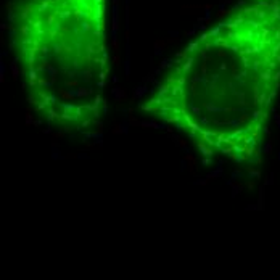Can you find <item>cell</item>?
Listing matches in <instances>:
<instances>
[{
    "label": "cell",
    "instance_id": "cell-1",
    "mask_svg": "<svg viewBox=\"0 0 280 280\" xmlns=\"http://www.w3.org/2000/svg\"><path fill=\"white\" fill-rule=\"evenodd\" d=\"M197 147L200 148V151L203 153L204 156H208V158H213V155H214V153H213V147L206 145V143H204L201 138H198V140H197Z\"/></svg>",
    "mask_w": 280,
    "mask_h": 280
},
{
    "label": "cell",
    "instance_id": "cell-2",
    "mask_svg": "<svg viewBox=\"0 0 280 280\" xmlns=\"http://www.w3.org/2000/svg\"><path fill=\"white\" fill-rule=\"evenodd\" d=\"M193 56H187L185 60L182 61V69H183V74H187V73H190V69H192V66H193Z\"/></svg>",
    "mask_w": 280,
    "mask_h": 280
},
{
    "label": "cell",
    "instance_id": "cell-3",
    "mask_svg": "<svg viewBox=\"0 0 280 280\" xmlns=\"http://www.w3.org/2000/svg\"><path fill=\"white\" fill-rule=\"evenodd\" d=\"M114 97H116V101H124L126 100V93H124V90H122V89H118V87H116V89H114Z\"/></svg>",
    "mask_w": 280,
    "mask_h": 280
},
{
    "label": "cell",
    "instance_id": "cell-4",
    "mask_svg": "<svg viewBox=\"0 0 280 280\" xmlns=\"http://www.w3.org/2000/svg\"><path fill=\"white\" fill-rule=\"evenodd\" d=\"M60 95H61L63 100H74V97H76V93L73 92H68V90H60Z\"/></svg>",
    "mask_w": 280,
    "mask_h": 280
},
{
    "label": "cell",
    "instance_id": "cell-5",
    "mask_svg": "<svg viewBox=\"0 0 280 280\" xmlns=\"http://www.w3.org/2000/svg\"><path fill=\"white\" fill-rule=\"evenodd\" d=\"M140 126H142L143 129H158L159 127V124L158 122H153V121H145V122H140Z\"/></svg>",
    "mask_w": 280,
    "mask_h": 280
},
{
    "label": "cell",
    "instance_id": "cell-6",
    "mask_svg": "<svg viewBox=\"0 0 280 280\" xmlns=\"http://www.w3.org/2000/svg\"><path fill=\"white\" fill-rule=\"evenodd\" d=\"M219 176H222V167H221V166H219L216 171H213L211 174H208L206 179H208V180H211V179H216V177H219Z\"/></svg>",
    "mask_w": 280,
    "mask_h": 280
},
{
    "label": "cell",
    "instance_id": "cell-7",
    "mask_svg": "<svg viewBox=\"0 0 280 280\" xmlns=\"http://www.w3.org/2000/svg\"><path fill=\"white\" fill-rule=\"evenodd\" d=\"M74 93H76V97H84V95H89L90 90L89 89H77Z\"/></svg>",
    "mask_w": 280,
    "mask_h": 280
},
{
    "label": "cell",
    "instance_id": "cell-8",
    "mask_svg": "<svg viewBox=\"0 0 280 280\" xmlns=\"http://www.w3.org/2000/svg\"><path fill=\"white\" fill-rule=\"evenodd\" d=\"M32 122H34V116L31 114V110H28V111H26V124L31 126Z\"/></svg>",
    "mask_w": 280,
    "mask_h": 280
},
{
    "label": "cell",
    "instance_id": "cell-9",
    "mask_svg": "<svg viewBox=\"0 0 280 280\" xmlns=\"http://www.w3.org/2000/svg\"><path fill=\"white\" fill-rule=\"evenodd\" d=\"M122 132H126V129H122L121 124H114V127H113V134H122Z\"/></svg>",
    "mask_w": 280,
    "mask_h": 280
},
{
    "label": "cell",
    "instance_id": "cell-10",
    "mask_svg": "<svg viewBox=\"0 0 280 280\" xmlns=\"http://www.w3.org/2000/svg\"><path fill=\"white\" fill-rule=\"evenodd\" d=\"M249 119H251V116H249V114H242V116L238 118V124H243V122L249 121Z\"/></svg>",
    "mask_w": 280,
    "mask_h": 280
},
{
    "label": "cell",
    "instance_id": "cell-11",
    "mask_svg": "<svg viewBox=\"0 0 280 280\" xmlns=\"http://www.w3.org/2000/svg\"><path fill=\"white\" fill-rule=\"evenodd\" d=\"M229 13H230V10H224V8H222V10H219L217 11V15H216V16H217L219 18V19H221V18H224V16H227V15Z\"/></svg>",
    "mask_w": 280,
    "mask_h": 280
},
{
    "label": "cell",
    "instance_id": "cell-12",
    "mask_svg": "<svg viewBox=\"0 0 280 280\" xmlns=\"http://www.w3.org/2000/svg\"><path fill=\"white\" fill-rule=\"evenodd\" d=\"M113 52H114V55H118V52H119V42L116 39L113 40Z\"/></svg>",
    "mask_w": 280,
    "mask_h": 280
},
{
    "label": "cell",
    "instance_id": "cell-13",
    "mask_svg": "<svg viewBox=\"0 0 280 280\" xmlns=\"http://www.w3.org/2000/svg\"><path fill=\"white\" fill-rule=\"evenodd\" d=\"M185 161H187V163H197V159H195L193 156L190 155V153H187V155H185Z\"/></svg>",
    "mask_w": 280,
    "mask_h": 280
},
{
    "label": "cell",
    "instance_id": "cell-14",
    "mask_svg": "<svg viewBox=\"0 0 280 280\" xmlns=\"http://www.w3.org/2000/svg\"><path fill=\"white\" fill-rule=\"evenodd\" d=\"M113 65H116V66L121 65V58H119V55H114L113 56Z\"/></svg>",
    "mask_w": 280,
    "mask_h": 280
},
{
    "label": "cell",
    "instance_id": "cell-15",
    "mask_svg": "<svg viewBox=\"0 0 280 280\" xmlns=\"http://www.w3.org/2000/svg\"><path fill=\"white\" fill-rule=\"evenodd\" d=\"M11 71H13V77L16 79V77H18V68H16V63H13V65H11Z\"/></svg>",
    "mask_w": 280,
    "mask_h": 280
},
{
    "label": "cell",
    "instance_id": "cell-16",
    "mask_svg": "<svg viewBox=\"0 0 280 280\" xmlns=\"http://www.w3.org/2000/svg\"><path fill=\"white\" fill-rule=\"evenodd\" d=\"M37 84H39V85H47V84H49V82H47V79H44V77H42V76H39V81H37Z\"/></svg>",
    "mask_w": 280,
    "mask_h": 280
},
{
    "label": "cell",
    "instance_id": "cell-17",
    "mask_svg": "<svg viewBox=\"0 0 280 280\" xmlns=\"http://www.w3.org/2000/svg\"><path fill=\"white\" fill-rule=\"evenodd\" d=\"M66 85H68V87H77L79 84H77V81H68V82H66Z\"/></svg>",
    "mask_w": 280,
    "mask_h": 280
},
{
    "label": "cell",
    "instance_id": "cell-18",
    "mask_svg": "<svg viewBox=\"0 0 280 280\" xmlns=\"http://www.w3.org/2000/svg\"><path fill=\"white\" fill-rule=\"evenodd\" d=\"M177 143H179V145L182 147V148H187V140H183V138H180V140H179Z\"/></svg>",
    "mask_w": 280,
    "mask_h": 280
},
{
    "label": "cell",
    "instance_id": "cell-19",
    "mask_svg": "<svg viewBox=\"0 0 280 280\" xmlns=\"http://www.w3.org/2000/svg\"><path fill=\"white\" fill-rule=\"evenodd\" d=\"M192 111H193V113L197 114V116H200V114H201V110H200V108H197V106H193V108H192Z\"/></svg>",
    "mask_w": 280,
    "mask_h": 280
},
{
    "label": "cell",
    "instance_id": "cell-20",
    "mask_svg": "<svg viewBox=\"0 0 280 280\" xmlns=\"http://www.w3.org/2000/svg\"><path fill=\"white\" fill-rule=\"evenodd\" d=\"M270 148H272V145H270V142H267V143H266V147H264V151H266V153H269V151H270Z\"/></svg>",
    "mask_w": 280,
    "mask_h": 280
},
{
    "label": "cell",
    "instance_id": "cell-21",
    "mask_svg": "<svg viewBox=\"0 0 280 280\" xmlns=\"http://www.w3.org/2000/svg\"><path fill=\"white\" fill-rule=\"evenodd\" d=\"M211 163H213V158H204L203 159V164H206V166H208V164H211Z\"/></svg>",
    "mask_w": 280,
    "mask_h": 280
}]
</instances>
